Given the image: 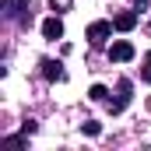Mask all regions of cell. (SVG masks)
<instances>
[{
  "label": "cell",
  "mask_w": 151,
  "mask_h": 151,
  "mask_svg": "<svg viewBox=\"0 0 151 151\" xmlns=\"http://www.w3.org/2000/svg\"><path fill=\"white\" fill-rule=\"evenodd\" d=\"M0 11H4L7 21H14V25H21V28L32 25V4H28V0H0Z\"/></svg>",
  "instance_id": "obj_1"
},
{
  "label": "cell",
  "mask_w": 151,
  "mask_h": 151,
  "mask_svg": "<svg viewBox=\"0 0 151 151\" xmlns=\"http://www.w3.org/2000/svg\"><path fill=\"white\" fill-rule=\"evenodd\" d=\"M113 25H116V32H134L137 28V7L134 11H119L113 18Z\"/></svg>",
  "instance_id": "obj_5"
},
{
  "label": "cell",
  "mask_w": 151,
  "mask_h": 151,
  "mask_svg": "<svg viewBox=\"0 0 151 151\" xmlns=\"http://www.w3.org/2000/svg\"><path fill=\"white\" fill-rule=\"evenodd\" d=\"M35 130H39V123H35V119H25V123H21V134H28V137H32Z\"/></svg>",
  "instance_id": "obj_12"
},
{
  "label": "cell",
  "mask_w": 151,
  "mask_h": 151,
  "mask_svg": "<svg viewBox=\"0 0 151 151\" xmlns=\"http://www.w3.org/2000/svg\"><path fill=\"white\" fill-rule=\"evenodd\" d=\"M134 7L137 11H148V0H134Z\"/></svg>",
  "instance_id": "obj_13"
},
{
  "label": "cell",
  "mask_w": 151,
  "mask_h": 151,
  "mask_svg": "<svg viewBox=\"0 0 151 151\" xmlns=\"http://www.w3.org/2000/svg\"><path fill=\"white\" fill-rule=\"evenodd\" d=\"M42 35L49 39V42L63 39V21H60V14H53V18H46V21H42Z\"/></svg>",
  "instance_id": "obj_6"
},
{
  "label": "cell",
  "mask_w": 151,
  "mask_h": 151,
  "mask_svg": "<svg viewBox=\"0 0 151 151\" xmlns=\"http://www.w3.org/2000/svg\"><path fill=\"white\" fill-rule=\"evenodd\" d=\"M130 95H134V81H130V77H119V84H116V99H109V113L119 116L127 106H130Z\"/></svg>",
  "instance_id": "obj_2"
},
{
  "label": "cell",
  "mask_w": 151,
  "mask_h": 151,
  "mask_svg": "<svg viewBox=\"0 0 151 151\" xmlns=\"http://www.w3.org/2000/svg\"><path fill=\"white\" fill-rule=\"evenodd\" d=\"M134 56H137V49H134L127 39H119V42H113V46H109V60H113V63H130Z\"/></svg>",
  "instance_id": "obj_4"
},
{
  "label": "cell",
  "mask_w": 151,
  "mask_h": 151,
  "mask_svg": "<svg viewBox=\"0 0 151 151\" xmlns=\"http://www.w3.org/2000/svg\"><path fill=\"white\" fill-rule=\"evenodd\" d=\"M88 99H91V102H109V88H106V84H91V88H88Z\"/></svg>",
  "instance_id": "obj_8"
},
{
  "label": "cell",
  "mask_w": 151,
  "mask_h": 151,
  "mask_svg": "<svg viewBox=\"0 0 151 151\" xmlns=\"http://www.w3.org/2000/svg\"><path fill=\"white\" fill-rule=\"evenodd\" d=\"M81 130H84L88 137H99V134H102V123H95V119H84V123H81Z\"/></svg>",
  "instance_id": "obj_10"
},
{
  "label": "cell",
  "mask_w": 151,
  "mask_h": 151,
  "mask_svg": "<svg viewBox=\"0 0 151 151\" xmlns=\"http://www.w3.org/2000/svg\"><path fill=\"white\" fill-rule=\"evenodd\" d=\"M42 77L46 81H63V63L60 60H42Z\"/></svg>",
  "instance_id": "obj_7"
},
{
  "label": "cell",
  "mask_w": 151,
  "mask_h": 151,
  "mask_svg": "<svg viewBox=\"0 0 151 151\" xmlns=\"http://www.w3.org/2000/svg\"><path fill=\"white\" fill-rule=\"evenodd\" d=\"M141 81H144V84H151V49L144 53V67H141Z\"/></svg>",
  "instance_id": "obj_11"
},
{
  "label": "cell",
  "mask_w": 151,
  "mask_h": 151,
  "mask_svg": "<svg viewBox=\"0 0 151 151\" xmlns=\"http://www.w3.org/2000/svg\"><path fill=\"white\" fill-rule=\"evenodd\" d=\"M113 21H91V25H88V32H84V35H88V42H91V46H95V49H99V46H106V42H109V39H113Z\"/></svg>",
  "instance_id": "obj_3"
},
{
  "label": "cell",
  "mask_w": 151,
  "mask_h": 151,
  "mask_svg": "<svg viewBox=\"0 0 151 151\" xmlns=\"http://www.w3.org/2000/svg\"><path fill=\"white\" fill-rule=\"evenodd\" d=\"M4 144H11V148H28V134H11V137H4Z\"/></svg>",
  "instance_id": "obj_9"
}]
</instances>
